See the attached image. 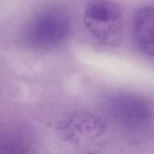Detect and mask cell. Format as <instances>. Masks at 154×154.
<instances>
[{
	"label": "cell",
	"mask_w": 154,
	"mask_h": 154,
	"mask_svg": "<svg viewBox=\"0 0 154 154\" xmlns=\"http://www.w3.org/2000/svg\"><path fill=\"white\" fill-rule=\"evenodd\" d=\"M71 21L62 9L51 7L36 14L26 29V39L31 47L52 50L63 45L69 37Z\"/></svg>",
	"instance_id": "1"
},
{
	"label": "cell",
	"mask_w": 154,
	"mask_h": 154,
	"mask_svg": "<svg viewBox=\"0 0 154 154\" xmlns=\"http://www.w3.org/2000/svg\"><path fill=\"white\" fill-rule=\"evenodd\" d=\"M84 22L89 32L97 42L107 47L121 42L124 30L120 8L109 1H92L84 9Z\"/></svg>",
	"instance_id": "2"
},
{
	"label": "cell",
	"mask_w": 154,
	"mask_h": 154,
	"mask_svg": "<svg viewBox=\"0 0 154 154\" xmlns=\"http://www.w3.org/2000/svg\"><path fill=\"white\" fill-rule=\"evenodd\" d=\"M57 130L65 141L83 148H92L105 141L107 126L101 117L84 111H75L63 117Z\"/></svg>",
	"instance_id": "3"
},
{
	"label": "cell",
	"mask_w": 154,
	"mask_h": 154,
	"mask_svg": "<svg viewBox=\"0 0 154 154\" xmlns=\"http://www.w3.org/2000/svg\"><path fill=\"white\" fill-rule=\"evenodd\" d=\"M110 117L119 126L130 132H138L148 126L151 108L144 98L131 93H115L107 102Z\"/></svg>",
	"instance_id": "4"
},
{
	"label": "cell",
	"mask_w": 154,
	"mask_h": 154,
	"mask_svg": "<svg viewBox=\"0 0 154 154\" xmlns=\"http://www.w3.org/2000/svg\"><path fill=\"white\" fill-rule=\"evenodd\" d=\"M153 5H143L135 11L133 19V34L135 42L141 52L147 57L153 56Z\"/></svg>",
	"instance_id": "5"
},
{
	"label": "cell",
	"mask_w": 154,
	"mask_h": 154,
	"mask_svg": "<svg viewBox=\"0 0 154 154\" xmlns=\"http://www.w3.org/2000/svg\"><path fill=\"white\" fill-rule=\"evenodd\" d=\"M29 140L15 129L0 130V154H31Z\"/></svg>",
	"instance_id": "6"
}]
</instances>
